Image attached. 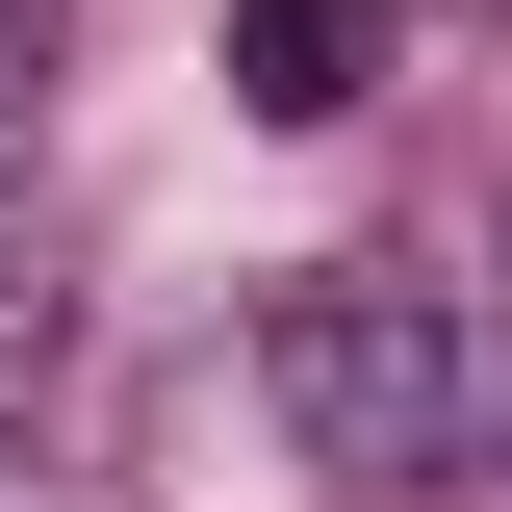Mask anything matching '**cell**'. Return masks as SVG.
Wrapping results in <instances>:
<instances>
[{"label": "cell", "mask_w": 512, "mask_h": 512, "mask_svg": "<svg viewBox=\"0 0 512 512\" xmlns=\"http://www.w3.org/2000/svg\"><path fill=\"white\" fill-rule=\"evenodd\" d=\"M410 77V0H231V103L256 128H359Z\"/></svg>", "instance_id": "2"}, {"label": "cell", "mask_w": 512, "mask_h": 512, "mask_svg": "<svg viewBox=\"0 0 512 512\" xmlns=\"http://www.w3.org/2000/svg\"><path fill=\"white\" fill-rule=\"evenodd\" d=\"M256 410L308 436V487L359 512H436L461 461H512V333L410 256H308L282 308H256Z\"/></svg>", "instance_id": "1"}, {"label": "cell", "mask_w": 512, "mask_h": 512, "mask_svg": "<svg viewBox=\"0 0 512 512\" xmlns=\"http://www.w3.org/2000/svg\"><path fill=\"white\" fill-rule=\"evenodd\" d=\"M52 359H77V308H52V256H26V282H0V410H26Z\"/></svg>", "instance_id": "3"}]
</instances>
